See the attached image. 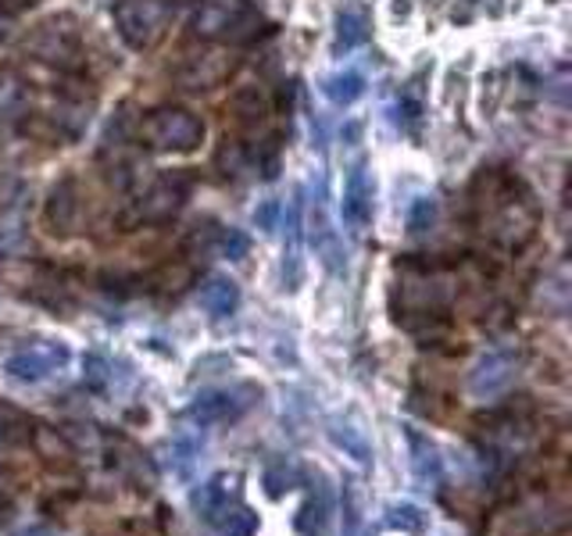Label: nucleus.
Returning <instances> with one entry per match:
<instances>
[{
	"instance_id": "1",
	"label": "nucleus",
	"mask_w": 572,
	"mask_h": 536,
	"mask_svg": "<svg viewBox=\"0 0 572 536\" xmlns=\"http://www.w3.org/2000/svg\"><path fill=\"white\" fill-rule=\"evenodd\" d=\"M190 30L212 44H247L261 33V15L250 0H201Z\"/></svg>"
},
{
	"instance_id": "2",
	"label": "nucleus",
	"mask_w": 572,
	"mask_h": 536,
	"mask_svg": "<svg viewBox=\"0 0 572 536\" xmlns=\"http://www.w3.org/2000/svg\"><path fill=\"white\" fill-rule=\"evenodd\" d=\"M139 139L150 150H193L204 139V122L183 108H158L139 125Z\"/></svg>"
},
{
	"instance_id": "3",
	"label": "nucleus",
	"mask_w": 572,
	"mask_h": 536,
	"mask_svg": "<svg viewBox=\"0 0 572 536\" xmlns=\"http://www.w3.org/2000/svg\"><path fill=\"white\" fill-rule=\"evenodd\" d=\"M169 22H172V8L165 4V0H122L115 8L119 36L133 51L155 47L165 36V30H169Z\"/></svg>"
},
{
	"instance_id": "4",
	"label": "nucleus",
	"mask_w": 572,
	"mask_h": 536,
	"mask_svg": "<svg viewBox=\"0 0 572 536\" xmlns=\"http://www.w3.org/2000/svg\"><path fill=\"white\" fill-rule=\"evenodd\" d=\"M261 398L258 387H222V390H208L201 393L198 401L187 407V418L198 422V426H226V422H236L244 418L255 401Z\"/></svg>"
},
{
	"instance_id": "5",
	"label": "nucleus",
	"mask_w": 572,
	"mask_h": 536,
	"mask_svg": "<svg viewBox=\"0 0 572 536\" xmlns=\"http://www.w3.org/2000/svg\"><path fill=\"white\" fill-rule=\"evenodd\" d=\"M233 72V58L229 51H198V54H187L183 62L172 68V79L179 82L183 90H212L218 82H226Z\"/></svg>"
},
{
	"instance_id": "6",
	"label": "nucleus",
	"mask_w": 572,
	"mask_h": 536,
	"mask_svg": "<svg viewBox=\"0 0 572 536\" xmlns=\"http://www.w3.org/2000/svg\"><path fill=\"white\" fill-rule=\"evenodd\" d=\"M68 365V347L65 344H36L25 347L19 355H11L4 372L15 379V383H44L54 372H61Z\"/></svg>"
},
{
	"instance_id": "7",
	"label": "nucleus",
	"mask_w": 572,
	"mask_h": 536,
	"mask_svg": "<svg viewBox=\"0 0 572 536\" xmlns=\"http://www.w3.org/2000/svg\"><path fill=\"white\" fill-rule=\"evenodd\" d=\"M515 379V355L512 350H486L469 372V393L476 401L501 398Z\"/></svg>"
},
{
	"instance_id": "8",
	"label": "nucleus",
	"mask_w": 572,
	"mask_h": 536,
	"mask_svg": "<svg viewBox=\"0 0 572 536\" xmlns=\"http://www.w3.org/2000/svg\"><path fill=\"white\" fill-rule=\"evenodd\" d=\"M183 182L179 179H158V182H150V187L136 197V204H133V222H165V219H172L179 208H183Z\"/></svg>"
},
{
	"instance_id": "9",
	"label": "nucleus",
	"mask_w": 572,
	"mask_h": 536,
	"mask_svg": "<svg viewBox=\"0 0 572 536\" xmlns=\"http://www.w3.org/2000/svg\"><path fill=\"white\" fill-rule=\"evenodd\" d=\"M344 225L351 233H366L372 222V182L366 165H355L344 179V201H340Z\"/></svg>"
},
{
	"instance_id": "10",
	"label": "nucleus",
	"mask_w": 572,
	"mask_h": 536,
	"mask_svg": "<svg viewBox=\"0 0 572 536\" xmlns=\"http://www.w3.org/2000/svg\"><path fill=\"white\" fill-rule=\"evenodd\" d=\"M233 501H236V476L218 472L193 493V512H198V518H204L208 526H215V522L233 507Z\"/></svg>"
},
{
	"instance_id": "11",
	"label": "nucleus",
	"mask_w": 572,
	"mask_h": 536,
	"mask_svg": "<svg viewBox=\"0 0 572 536\" xmlns=\"http://www.w3.org/2000/svg\"><path fill=\"white\" fill-rule=\"evenodd\" d=\"M404 440H408V455H412V472L418 483H426V487H434L440 483V472H444V458H440V450L437 444L429 440V436H423L418 429H404Z\"/></svg>"
},
{
	"instance_id": "12",
	"label": "nucleus",
	"mask_w": 572,
	"mask_h": 536,
	"mask_svg": "<svg viewBox=\"0 0 572 536\" xmlns=\"http://www.w3.org/2000/svg\"><path fill=\"white\" fill-rule=\"evenodd\" d=\"M198 304L204 308L208 315H215V319H226L233 315L236 308H240V287L233 283L229 276H208L204 283L198 287Z\"/></svg>"
},
{
	"instance_id": "13",
	"label": "nucleus",
	"mask_w": 572,
	"mask_h": 536,
	"mask_svg": "<svg viewBox=\"0 0 572 536\" xmlns=\"http://www.w3.org/2000/svg\"><path fill=\"white\" fill-rule=\"evenodd\" d=\"M229 111H233V122L240 125V130L255 133L258 125H265V115H269V104H265V97H261L255 87H244V90L233 93Z\"/></svg>"
},
{
	"instance_id": "14",
	"label": "nucleus",
	"mask_w": 572,
	"mask_h": 536,
	"mask_svg": "<svg viewBox=\"0 0 572 536\" xmlns=\"http://www.w3.org/2000/svg\"><path fill=\"white\" fill-rule=\"evenodd\" d=\"M76 215H79L76 187H72V182H61V187L51 193V204H47V222L54 225V233H72Z\"/></svg>"
},
{
	"instance_id": "15",
	"label": "nucleus",
	"mask_w": 572,
	"mask_h": 536,
	"mask_svg": "<svg viewBox=\"0 0 572 536\" xmlns=\"http://www.w3.org/2000/svg\"><path fill=\"white\" fill-rule=\"evenodd\" d=\"M329 436H333V444H337L340 450H347L358 465H369L372 461V447L366 440V433L355 429V426H347V422H329Z\"/></svg>"
},
{
	"instance_id": "16",
	"label": "nucleus",
	"mask_w": 572,
	"mask_h": 536,
	"mask_svg": "<svg viewBox=\"0 0 572 536\" xmlns=\"http://www.w3.org/2000/svg\"><path fill=\"white\" fill-rule=\"evenodd\" d=\"M323 93L333 104H355L361 93H366V79L358 72H337L323 79Z\"/></svg>"
},
{
	"instance_id": "17",
	"label": "nucleus",
	"mask_w": 572,
	"mask_h": 536,
	"mask_svg": "<svg viewBox=\"0 0 572 536\" xmlns=\"http://www.w3.org/2000/svg\"><path fill=\"white\" fill-rule=\"evenodd\" d=\"M366 11L361 8H344L337 15V51H351L366 40Z\"/></svg>"
},
{
	"instance_id": "18",
	"label": "nucleus",
	"mask_w": 572,
	"mask_h": 536,
	"mask_svg": "<svg viewBox=\"0 0 572 536\" xmlns=\"http://www.w3.org/2000/svg\"><path fill=\"white\" fill-rule=\"evenodd\" d=\"M386 526L397 529V533H423L426 518L415 504H390L386 507Z\"/></svg>"
},
{
	"instance_id": "19",
	"label": "nucleus",
	"mask_w": 572,
	"mask_h": 536,
	"mask_svg": "<svg viewBox=\"0 0 572 536\" xmlns=\"http://www.w3.org/2000/svg\"><path fill=\"white\" fill-rule=\"evenodd\" d=\"M215 529H218V536H255L258 518L250 515L247 507H229V512L215 522Z\"/></svg>"
},
{
	"instance_id": "20",
	"label": "nucleus",
	"mask_w": 572,
	"mask_h": 536,
	"mask_svg": "<svg viewBox=\"0 0 572 536\" xmlns=\"http://www.w3.org/2000/svg\"><path fill=\"white\" fill-rule=\"evenodd\" d=\"M247 250H250V239L240 230H222L218 233V254L222 258L240 261V258H247Z\"/></svg>"
},
{
	"instance_id": "21",
	"label": "nucleus",
	"mask_w": 572,
	"mask_h": 536,
	"mask_svg": "<svg viewBox=\"0 0 572 536\" xmlns=\"http://www.w3.org/2000/svg\"><path fill=\"white\" fill-rule=\"evenodd\" d=\"M261 483H265V493H269V498H283L290 483H294V472H290L287 465H272V469H265Z\"/></svg>"
},
{
	"instance_id": "22",
	"label": "nucleus",
	"mask_w": 572,
	"mask_h": 536,
	"mask_svg": "<svg viewBox=\"0 0 572 536\" xmlns=\"http://www.w3.org/2000/svg\"><path fill=\"white\" fill-rule=\"evenodd\" d=\"M279 215H283V204H279L276 197H269V201H261V204L255 208V225H258L261 233H276Z\"/></svg>"
},
{
	"instance_id": "23",
	"label": "nucleus",
	"mask_w": 572,
	"mask_h": 536,
	"mask_svg": "<svg viewBox=\"0 0 572 536\" xmlns=\"http://www.w3.org/2000/svg\"><path fill=\"white\" fill-rule=\"evenodd\" d=\"M11 440H15V429H11L4 418H0V447H8Z\"/></svg>"
}]
</instances>
